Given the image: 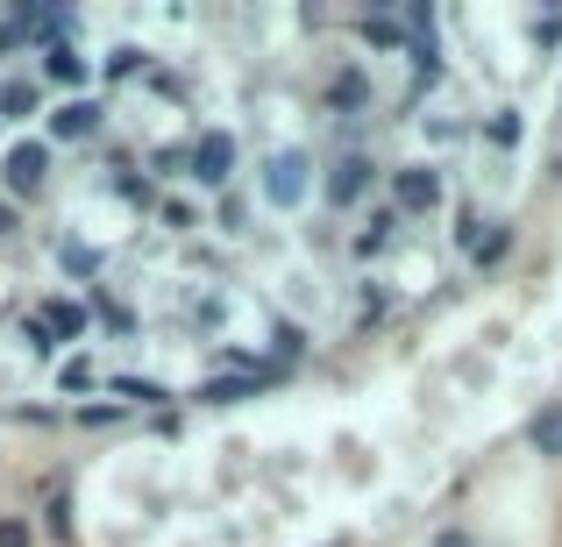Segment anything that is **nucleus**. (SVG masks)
<instances>
[{
  "mask_svg": "<svg viewBox=\"0 0 562 547\" xmlns=\"http://www.w3.org/2000/svg\"><path fill=\"white\" fill-rule=\"evenodd\" d=\"M527 448H535V455H549V463L562 455V398H555V406H541L535 420H527Z\"/></svg>",
  "mask_w": 562,
  "mask_h": 547,
  "instance_id": "nucleus-9",
  "label": "nucleus"
},
{
  "mask_svg": "<svg viewBox=\"0 0 562 547\" xmlns=\"http://www.w3.org/2000/svg\"><path fill=\"white\" fill-rule=\"evenodd\" d=\"M371 179H378V164H371V157H363V150H342L328 171H321V192H328V206H335V214H349V206H357L363 192H371Z\"/></svg>",
  "mask_w": 562,
  "mask_h": 547,
  "instance_id": "nucleus-2",
  "label": "nucleus"
},
{
  "mask_svg": "<svg viewBox=\"0 0 562 547\" xmlns=\"http://www.w3.org/2000/svg\"><path fill=\"white\" fill-rule=\"evenodd\" d=\"M22 342H29V356H57V342H50V328H43L36 314L22 320Z\"/></svg>",
  "mask_w": 562,
  "mask_h": 547,
  "instance_id": "nucleus-23",
  "label": "nucleus"
},
{
  "mask_svg": "<svg viewBox=\"0 0 562 547\" xmlns=\"http://www.w3.org/2000/svg\"><path fill=\"white\" fill-rule=\"evenodd\" d=\"M57 384H65V391H86V384H93V363H86V356H65V363H57Z\"/></svg>",
  "mask_w": 562,
  "mask_h": 547,
  "instance_id": "nucleus-22",
  "label": "nucleus"
},
{
  "mask_svg": "<svg viewBox=\"0 0 562 547\" xmlns=\"http://www.w3.org/2000/svg\"><path fill=\"white\" fill-rule=\"evenodd\" d=\"M150 50H136V43H122V50H108V65H100V79L108 86H128V79H150Z\"/></svg>",
  "mask_w": 562,
  "mask_h": 547,
  "instance_id": "nucleus-11",
  "label": "nucleus"
},
{
  "mask_svg": "<svg viewBox=\"0 0 562 547\" xmlns=\"http://www.w3.org/2000/svg\"><path fill=\"white\" fill-rule=\"evenodd\" d=\"M235 164H243V143H235L228 128H206V136L192 143V179L200 185H228Z\"/></svg>",
  "mask_w": 562,
  "mask_h": 547,
  "instance_id": "nucleus-4",
  "label": "nucleus"
},
{
  "mask_svg": "<svg viewBox=\"0 0 562 547\" xmlns=\"http://www.w3.org/2000/svg\"><path fill=\"white\" fill-rule=\"evenodd\" d=\"M392 206H398V214H435V206H441V179H435V164H398L392 171Z\"/></svg>",
  "mask_w": 562,
  "mask_h": 547,
  "instance_id": "nucleus-5",
  "label": "nucleus"
},
{
  "mask_svg": "<svg viewBox=\"0 0 562 547\" xmlns=\"http://www.w3.org/2000/svg\"><path fill=\"white\" fill-rule=\"evenodd\" d=\"M86 136H100V107L93 100H65L50 114V143H86Z\"/></svg>",
  "mask_w": 562,
  "mask_h": 547,
  "instance_id": "nucleus-8",
  "label": "nucleus"
},
{
  "mask_svg": "<svg viewBox=\"0 0 562 547\" xmlns=\"http://www.w3.org/2000/svg\"><path fill=\"white\" fill-rule=\"evenodd\" d=\"M0 547H29V526L22 520H0Z\"/></svg>",
  "mask_w": 562,
  "mask_h": 547,
  "instance_id": "nucleus-27",
  "label": "nucleus"
},
{
  "mask_svg": "<svg viewBox=\"0 0 562 547\" xmlns=\"http://www.w3.org/2000/svg\"><path fill=\"white\" fill-rule=\"evenodd\" d=\"M157 214H165V228H192V206H186V200H165Z\"/></svg>",
  "mask_w": 562,
  "mask_h": 547,
  "instance_id": "nucleus-26",
  "label": "nucleus"
},
{
  "mask_svg": "<svg viewBox=\"0 0 562 547\" xmlns=\"http://www.w3.org/2000/svg\"><path fill=\"white\" fill-rule=\"evenodd\" d=\"M79 420H86V426H122V420H128V406H86Z\"/></svg>",
  "mask_w": 562,
  "mask_h": 547,
  "instance_id": "nucleus-25",
  "label": "nucleus"
},
{
  "mask_svg": "<svg viewBox=\"0 0 562 547\" xmlns=\"http://www.w3.org/2000/svg\"><path fill=\"white\" fill-rule=\"evenodd\" d=\"M43 526H50V540H57V547H71V498H65V483H57L50 505H43Z\"/></svg>",
  "mask_w": 562,
  "mask_h": 547,
  "instance_id": "nucleus-19",
  "label": "nucleus"
},
{
  "mask_svg": "<svg viewBox=\"0 0 562 547\" xmlns=\"http://www.w3.org/2000/svg\"><path fill=\"white\" fill-rule=\"evenodd\" d=\"M398 228H406V214H398V206H392V214H371V228L357 235V257H378V249H392Z\"/></svg>",
  "mask_w": 562,
  "mask_h": 547,
  "instance_id": "nucleus-16",
  "label": "nucleus"
},
{
  "mask_svg": "<svg viewBox=\"0 0 562 547\" xmlns=\"http://www.w3.org/2000/svg\"><path fill=\"white\" fill-rule=\"evenodd\" d=\"M108 398L114 406H165V384H150V377H108Z\"/></svg>",
  "mask_w": 562,
  "mask_h": 547,
  "instance_id": "nucleus-13",
  "label": "nucleus"
},
{
  "mask_svg": "<svg viewBox=\"0 0 562 547\" xmlns=\"http://www.w3.org/2000/svg\"><path fill=\"white\" fill-rule=\"evenodd\" d=\"M506 249H513V228H498V220H492V235H484V242L470 249V257H477V271H492V263L506 257Z\"/></svg>",
  "mask_w": 562,
  "mask_h": 547,
  "instance_id": "nucleus-21",
  "label": "nucleus"
},
{
  "mask_svg": "<svg viewBox=\"0 0 562 547\" xmlns=\"http://www.w3.org/2000/svg\"><path fill=\"white\" fill-rule=\"evenodd\" d=\"M86 314H93V306H79V299H43V306H36V320L50 328V342H57V349L86 334Z\"/></svg>",
  "mask_w": 562,
  "mask_h": 547,
  "instance_id": "nucleus-7",
  "label": "nucleus"
},
{
  "mask_svg": "<svg viewBox=\"0 0 562 547\" xmlns=\"http://www.w3.org/2000/svg\"><path fill=\"white\" fill-rule=\"evenodd\" d=\"M435 547H477V540H470V534H456V526H449V534H435Z\"/></svg>",
  "mask_w": 562,
  "mask_h": 547,
  "instance_id": "nucleus-29",
  "label": "nucleus"
},
{
  "mask_svg": "<svg viewBox=\"0 0 562 547\" xmlns=\"http://www.w3.org/2000/svg\"><path fill=\"white\" fill-rule=\"evenodd\" d=\"M29 114H36V86L8 79V86H0V122H29Z\"/></svg>",
  "mask_w": 562,
  "mask_h": 547,
  "instance_id": "nucleus-17",
  "label": "nucleus"
},
{
  "mask_svg": "<svg viewBox=\"0 0 562 547\" xmlns=\"http://www.w3.org/2000/svg\"><path fill=\"white\" fill-rule=\"evenodd\" d=\"M249 391H263V384L257 377H235V369H214L192 398H200V406H235V398H249Z\"/></svg>",
  "mask_w": 562,
  "mask_h": 547,
  "instance_id": "nucleus-10",
  "label": "nucleus"
},
{
  "mask_svg": "<svg viewBox=\"0 0 562 547\" xmlns=\"http://www.w3.org/2000/svg\"><path fill=\"white\" fill-rule=\"evenodd\" d=\"M306 192H314V164H306V150H271V157H263V200H271V206H300Z\"/></svg>",
  "mask_w": 562,
  "mask_h": 547,
  "instance_id": "nucleus-1",
  "label": "nucleus"
},
{
  "mask_svg": "<svg viewBox=\"0 0 562 547\" xmlns=\"http://www.w3.org/2000/svg\"><path fill=\"white\" fill-rule=\"evenodd\" d=\"M484 136H492V143H498V150H513V143H520V136H527V128H520V114H513V107H498V114H492V122H484Z\"/></svg>",
  "mask_w": 562,
  "mask_h": 547,
  "instance_id": "nucleus-20",
  "label": "nucleus"
},
{
  "mask_svg": "<svg viewBox=\"0 0 562 547\" xmlns=\"http://www.w3.org/2000/svg\"><path fill=\"white\" fill-rule=\"evenodd\" d=\"M14 228H22V220H14V206H8V200H0V242H8V235H14Z\"/></svg>",
  "mask_w": 562,
  "mask_h": 547,
  "instance_id": "nucleus-28",
  "label": "nucleus"
},
{
  "mask_svg": "<svg viewBox=\"0 0 562 547\" xmlns=\"http://www.w3.org/2000/svg\"><path fill=\"white\" fill-rule=\"evenodd\" d=\"M86 306H93V314H100V320H108V328H114V334H136V306H122V299H114V292H108V285H93V292H86Z\"/></svg>",
  "mask_w": 562,
  "mask_h": 547,
  "instance_id": "nucleus-15",
  "label": "nucleus"
},
{
  "mask_svg": "<svg viewBox=\"0 0 562 547\" xmlns=\"http://www.w3.org/2000/svg\"><path fill=\"white\" fill-rule=\"evenodd\" d=\"M0 179H8L14 200H36V192L50 185V143H14V150L0 157Z\"/></svg>",
  "mask_w": 562,
  "mask_h": 547,
  "instance_id": "nucleus-3",
  "label": "nucleus"
},
{
  "mask_svg": "<svg viewBox=\"0 0 562 547\" xmlns=\"http://www.w3.org/2000/svg\"><path fill=\"white\" fill-rule=\"evenodd\" d=\"M43 79L50 86H86V57L71 50V43H50V50H43Z\"/></svg>",
  "mask_w": 562,
  "mask_h": 547,
  "instance_id": "nucleus-12",
  "label": "nucleus"
},
{
  "mask_svg": "<svg viewBox=\"0 0 562 547\" xmlns=\"http://www.w3.org/2000/svg\"><path fill=\"white\" fill-rule=\"evenodd\" d=\"M300 356H306V328L300 320H278L271 328V369H292Z\"/></svg>",
  "mask_w": 562,
  "mask_h": 547,
  "instance_id": "nucleus-14",
  "label": "nucleus"
},
{
  "mask_svg": "<svg viewBox=\"0 0 562 547\" xmlns=\"http://www.w3.org/2000/svg\"><path fill=\"white\" fill-rule=\"evenodd\" d=\"M328 107H335V122H342V114L357 122V114L371 107V79H363V65H342V71L328 79Z\"/></svg>",
  "mask_w": 562,
  "mask_h": 547,
  "instance_id": "nucleus-6",
  "label": "nucleus"
},
{
  "mask_svg": "<svg viewBox=\"0 0 562 547\" xmlns=\"http://www.w3.org/2000/svg\"><path fill=\"white\" fill-rule=\"evenodd\" d=\"M357 36H363V43H378V50H398V57H406V29H398V22H384V14H363V22H357Z\"/></svg>",
  "mask_w": 562,
  "mask_h": 547,
  "instance_id": "nucleus-18",
  "label": "nucleus"
},
{
  "mask_svg": "<svg viewBox=\"0 0 562 547\" xmlns=\"http://www.w3.org/2000/svg\"><path fill=\"white\" fill-rule=\"evenodd\" d=\"M214 220H221V235H243L249 206H243V200H235V192H228V200H221V214H214Z\"/></svg>",
  "mask_w": 562,
  "mask_h": 547,
  "instance_id": "nucleus-24",
  "label": "nucleus"
}]
</instances>
